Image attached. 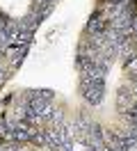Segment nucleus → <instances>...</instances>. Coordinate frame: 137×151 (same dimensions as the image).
Here are the masks:
<instances>
[{"label":"nucleus","mask_w":137,"mask_h":151,"mask_svg":"<svg viewBox=\"0 0 137 151\" xmlns=\"http://www.w3.org/2000/svg\"><path fill=\"white\" fill-rule=\"evenodd\" d=\"M103 30H105V21H103V16H91V21L89 23H87V32H103Z\"/></svg>","instance_id":"nucleus-1"}]
</instances>
